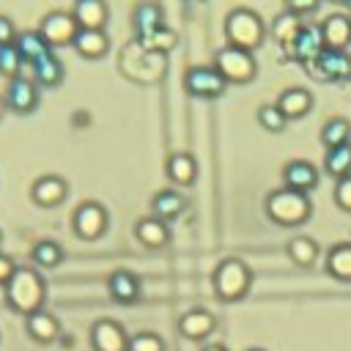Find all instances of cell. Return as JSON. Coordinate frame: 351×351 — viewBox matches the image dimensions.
Listing matches in <instances>:
<instances>
[{
	"label": "cell",
	"instance_id": "6da1fadb",
	"mask_svg": "<svg viewBox=\"0 0 351 351\" xmlns=\"http://www.w3.org/2000/svg\"><path fill=\"white\" fill-rule=\"evenodd\" d=\"M3 299L11 310L30 315V313L41 310L47 302V280L41 277V271L33 263H19L14 277L3 285Z\"/></svg>",
	"mask_w": 351,
	"mask_h": 351
},
{
	"label": "cell",
	"instance_id": "7a4b0ae2",
	"mask_svg": "<svg viewBox=\"0 0 351 351\" xmlns=\"http://www.w3.org/2000/svg\"><path fill=\"white\" fill-rule=\"evenodd\" d=\"M263 208H266V217L274 222V225H282V228H296V225H304L313 214V203L304 192H296V189H288V186H280V189H271L263 200Z\"/></svg>",
	"mask_w": 351,
	"mask_h": 351
},
{
	"label": "cell",
	"instance_id": "3957f363",
	"mask_svg": "<svg viewBox=\"0 0 351 351\" xmlns=\"http://www.w3.org/2000/svg\"><path fill=\"white\" fill-rule=\"evenodd\" d=\"M225 38H228V44H233L239 49L255 52L266 38V25L258 16V11H252L247 5H236L225 16Z\"/></svg>",
	"mask_w": 351,
	"mask_h": 351
},
{
	"label": "cell",
	"instance_id": "277c9868",
	"mask_svg": "<svg viewBox=\"0 0 351 351\" xmlns=\"http://www.w3.org/2000/svg\"><path fill=\"white\" fill-rule=\"evenodd\" d=\"M252 285V271L241 258H222L214 266L211 274V288L219 302H239L247 296Z\"/></svg>",
	"mask_w": 351,
	"mask_h": 351
},
{
	"label": "cell",
	"instance_id": "5b68a950",
	"mask_svg": "<svg viewBox=\"0 0 351 351\" xmlns=\"http://www.w3.org/2000/svg\"><path fill=\"white\" fill-rule=\"evenodd\" d=\"M214 66L217 71L225 77L228 85H247L255 80L258 74V63H255V55L247 52V49H239L233 44H225L214 52Z\"/></svg>",
	"mask_w": 351,
	"mask_h": 351
},
{
	"label": "cell",
	"instance_id": "8992f818",
	"mask_svg": "<svg viewBox=\"0 0 351 351\" xmlns=\"http://www.w3.org/2000/svg\"><path fill=\"white\" fill-rule=\"evenodd\" d=\"M107 225H110V214L99 200H82L71 211V230L85 241H93V239L104 236Z\"/></svg>",
	"mask_w": 351,
	"mask_h": 351
},
{
	"label": "cell",
	"instance_id": "52a82bcc",
	"mask_svg": "<svg viewBox=\"0 0 351 351\" xmlns=\"http://www.w3.org/2000/svg\"><path fill=\"white\" fill-rule=\"evenodd\" d=\"M184 88L189 96H197V99H219L228 90V82L217 71L214 63H206V66H189L186 69Z\"/></svg>",
	"mask_w": 351,
	"mask_h": 351
},
{
	"label": "cell",
	"instance_id": "ba28073f",
	"mask_svg": "<svg viewBox=\"0 0 351 351\" xmlns=\"http://www.w3.org/2000/svg\"><path fill=\"white\" fill-rule=\"evenodd\" d=\"M310 74L324 80V82H343V80H351V52L348 49H329L324 47L318 52L315 60L307 63Z\"/></svg>",
	"mask_w": 351,
	"mask_h": 351
},
{
	"label": "cell",
	"instance_id": "9c48e42d",
	"mask_svg": "<svg viewBox=\"0 0 351 351\" xmlns=\"http://www.w3.org/2000/svg\"><path fill=\"white\" fill-rule=\"evenodd\" d=\"M80 25L74 19L71 11H63V8H55L49 14L41 16V25H38V33L44 36V41L55 49V47H71L74 44V36H77Z\"/></svg>",
	"mask_w": 351,
	"mask_h": 351
},
{
	"label": "cell",
	"instance_id": "30bf717a",
	"mask_svg": "<svg viewBox=\"0 0 351 351\" xmlns=\"http://www.w3.org/2000/svg\"><path fill=\"white\" fill-rule=\"evenodd\" d=\"M129 332L121 321L104 315L90 324V348L93 351H129Z\"/></svg>",
	"mask_w": 351,
	"mask_h": 351
},
{
	"label": "cell",
	"instance_id": "8fae6325",
	"mask_svg": "<svg viewBox=\"0 0 351 351\" xmlns=\"http://www.w3.org/2000/svg\"><path fill=\"white\" fill-rule=\"evenodd\" d=\"M38 90H41V88L36 85V80H33V77H25V74H19V77L8 80L5 90H3L5 107H8L11 112L27 115V112H33V110L38 107Z\"/></svg>",
	"mask_w": 351,
	"mask_h": 351
},
{
	"label": "cell",
	"instance_id": "7c38bea8",
	"mask_svg": "<svg viewBox=\"0 0 351 351\" xmlns=\"http://www.w3.org/2000/svg\"><path fill=\"white\" fill-rule=\"evenodd\" d=\"M107 293L118 304H134L143 296V280L132 269H115L107 277Z\"/></svg>",
	"mask_w": 351,
	"mask_h": 351
},
{
	"label": "cell",
	"instance_id": "4fadbf2b",
	"mask_svg": "<svg viewBox=\"0 0 351 351\" xmlns=\"http://www.w3.org/2000/svg\"><path fill=\"white\" fill-rule=\"evenodd\" d=\"M66 195H69V181H66L63 176H55V173L38 176V178L33 181V186H30V197H33V203L41 206V208H55V206H60V203L66 200Z\"/></svg>",
	"mask_w": 351,
	"mask_h": 351
},
{
	"label": "cell",
	"instance_id": "5bb4252c",
	"mask_svg": "<svg viewBox=\"0 0 351 351\" xmlns=\"http://www.w3.org/2000/svg\"><path fill=\"white\" fill-rule=\"evenodd\" d=\"M217 329V315L206 307H192L178 315V335L186 340H206Z\"/></svg>",
	"mask_w": 351,
	"mask_h": 351
},
{
	"label": "cell",
	"instance_id": "9a60e30c",
	"mask_svg": "<svg viewBox=\"0 0 351 351\" xmlns=\"http://www.w3.org/2000/svg\"><path fill=\"white\" fill-rule=\"evenodd\" d=\"M324 49V38H321V27L318 25H302V30L291 38V44L285 47L288 58L299 60V63H310L318 58V52Z\"/></svg>",
	"mask_w": 351,
	"mask_h": 351
},
{
	"label": "cell",
	"instance_id": "2e32d148",
	"mask_svg": "<svg viewBox=\"0 0 351 351\" xmlns=\"http://www.w3.org/2000/svg\"><path fill=\"white\" fill-rule=\"evenodd\" d=\"M282 186L296 192H310L318 186V167L310 159H291L282 165Z\"/></svg>",
	"mask_w": 351,
	"mask_h": 351
},
{
	"label": "cell",
	"instance_id": "e0dca14e",
	"mask_svg": "<svg viewBox=\"0 0 351 351\" xmlns=\"http://www.w3.org/2000/svg\"><path fill=\"white\" fill-rule=\"evenodd\" d=\"M318 27H321L324 47H329V49H346L351 44V16L348 14L335 11V14L324 16V22Z\"/></svg>",
	"mask_w": 351,
	"mask_h": 351
},
{
	"label": "cell",
	"instance_id": "ac0fdd59",
	"mask_svg": "<svg viewBox=\"0 0 351 351\" xmlns=\"http://www.w3.org/2000/svg\"><path fill=\"white\" fill-rule=\"evenodd\" d=\"M71 14L80 30H104L110 22V8L104 0H77L71 5Z\"/></svg>",
	"mask_w": 351,
	"mask_h": 351
},
{
	"label": "cell",
	"instance_id": "d6986e66",
	"mask_svg": "<svg viewBox=\"0 0 351 351\" xmlns=\"http://www.w3.org/2000/svg\"><path fill=\"white\" fill-rule=\"evenodd\" d=\"M162 25H167V22H165V11H162L159 3L143 0V3H137V5L132 8V27H134V33H137V41L145 38V36H151V33L159 30Z\"/></svg>",
	"mask_w": 351,
	"mask_h": 351
},
{
	"label": "cell",
	"instance_id": "ffe728a7",
	"mask_svg": "<svg viewBox=\"0 0 351 351\" xmlns=\"http://www.w3.org/2000/svg\"><path fill=\"white\" fill-rule=\"evenodd\" d=\"M134 239L148 250H159V247H165L170 241V228H167V222H162L154 214L151 217H140L134 222Z\"/></svg>",
	"mask_w": 351,
	"mask_h": 351
},
{
	"label": "cell",
	"instance_id": "44dd1931",
	"mask_svg": "<svg viewBox=\"0 0 351 351\" xmlns=\"http://www.w3.org/2000/svg\"><path fill=\"white\" fill-rule=\"evenodd\" d=\"M25 329L36 343H52L60 335V321L55 313H49L47 307L25 315Z\"/></svg>",
	"mask_w": 351,
	"mask_h": 351
},
{
	"label": "cell",
	"instance_id": "7402d4cb",
	"mask_svg": "<svg viewBox=\"0 0 351 351\" xmlns=\"http://www.w3.org/2000/svg\"><path fill=\"white\" fill-rule=\"evenodd\" d=\"M313 93L307 90V88H299V85H293V88H285L280 96H277V107H280V112L288 118V121H293V118H302V115H307L310 110H313Z\"/></svg>",
	"mask_w": 351,
	"mask_h": 351
},
{
	"label": "cell",
	"instance_id": "603a6c76",
	"mask_svg": "<svg viewBox=\"0 0 351 351\" xmlns=\"http://www.w3.org/2000/svg\"><path fill=\"white\" fill-rule=\"evenodd\" d=\"M165 170H167V178H170L173 184L189 186V184H195V178H197V159H195L192 154H186V151H176V154L167 156Z\"/></svg>",
	"mask_w": 351,
	"mask_h": 351
},
{
	"label": "cell",
	"instance_id": "cb8c5ba5",
	"mask_svg": "<svg viewBox=\"0 0 351 351\" xmlns=\"http://www.w3.org/2000/svg\"><path fill=\"white\" fill-rule=\"evenodd\" d=\"M71 47L77 49V55L96 60L110 52V36H107V30H77Z\"/></svg>",
	"mask_w": 351,
	"mask_h": 351
},
{
	"label": "cell",
	"instance_id": "d4e9b609",
	"mask_svg": "<svg viewBox=\"0 0 351 351\" xmlns=\"http://www.w3.org/2000/svg\"><path fill=\"white\" fill-rule=\"evenodd\" d=\"M14 44H16L19 55H22V60L30 63V66H33L36 60H41V58H47V55L55 52V49L44 41V36L38 33V27H36V30H30V27H27V30H19V36H16Z\"/></svg>",
	"mask_w": 351,
	"mask_h": 351
},
{
	"label": "cell",
	"instance_id": "484cf974",
	"mask_svg": "<svg viewBox=\"0 0 351 351\" xmlns=\"http://www.w3.org/2000/svg\"><path fill=\"white\" fill-rule=\"evenodd\" d=\"M186 208V197L178 189H159L151 200V211L154 217H159L162 222H170L176 217H181Z\"/></svg>",
	"mask_w": 351,
	"mask_h": 351
},
{
	"label": "cell",
	"instance_id": "4316f807",
	"mask_svg": "<svg viewBox=\"0 0 351 351\" xmlns=\"http://www.w3.org/2000/svg\"><path fill=\"white\" fill-rule=\"evenodd\" d=\"M30 69H33V80H36L38 88H58L63 82V77H66V66L55 52L41 58V60H36Z\"/></svg>",
	"mask_w": 351,
	"mask_h": 351
},
{
	"label": "cell",
	"instance_id": "83f0119b",
	"mask_svg": "<svg viewBox=\"0 0 351 351\" xmlns=\"http://www.w3.org/2000/svg\"><path fill=\"white\" fill-rule=\"evenodd\" d=\"M321 145L329 151V148H340V145H348L351 140V121L343 118V115H332L326 118V123L321 126V134H318Z\"/></svg>",
	"mask_w": 351,
	"mask_h": 351
},
{
	"label": "cell",
	"instance_id": "f1b7e54d",
	"mask_svg": "<svg viewBox=\"0 0 351 351\" xmlns=\"http://www.w3.org/2000/svg\"><path fill=\"white\" fill-rule=\"evenodd\" d=\"M324 266H326V271H329L335 280L351 282V241H340V244L329 247Z\"/></svg>",
	"mask_w": 351,
	"mask_h": 351
},
{
	"label": "cell",
	"instance_id": "f546056e",
	"mask_svg": "<svg viewBox=\"0 0 351 351\" xmlns=\"http://www.w3.org/2000/svg\"><path fill=\"white\" fill-rule=\"evenodd\" d=\"M30 261L36 269H55L63 263V247L52 239H38L30 247Z\"/></svg>",
	"mask_w": 351,
	"mask_h": 351
},
{
	"label": "cell",
	"instance_id": "4dcf8cb0",
	"mask_svg": "<svg viewBox=\"0 0 351 351\" xmlns=\"http://www.w3.org/2000/svg\"><path fill=\"white\" fill-rule=\"evenodd\" d=\"M285 252H288V258L296 266H313L318 261V252L321 250H318V241L315 239H310V236H293V239H288Z\"/></svg>",
	"mask_w": 351,
	"mask_h": 351
},
{
	"label": "cell",
	"instance_id": "1f68e13d",
	"mask_svg": "<svg viewBox=\"0 0 351 351\" xmlns=\"http://www.w3.org/2000/svg\"><path fill=\"white\" fill-rule=\"evenodd\" d=\"M324 173H329L335 181L337 178H346L351 176V143L348 145H340V148H329L324 154Z\"/></svg>",
	"mask_w": 351,
	"mask_h": 351
},
{
	"label": "cell",
	"instance_id": "d6a6232c",
	"mask_svg": "<svg viewBox=\"0 0 351 351\" xmlns=\"http://www.w3.org/2000/svg\"><path fill=\"white\" fill-rule=\"evenodd\" d=\"M299 30H302V16L291 14L288 8H282V11L274 16V22H271V36H274L282 47H288L291 38H293Z\"/></svg>",
	"mask_w": 351,
	"mask_h": 351
},
{
	"label": "cell",
	"instance_id": "836d02e7",
	"mask_svg": "<svg viewBox=\"0 0 351 351\" xmlns=\"http://www.w3.org/2000/svg\"><path fill=\"white\" fill-rule=\"evenodd\" d=\"M176 44H178V33H176L170 25H162V27L154 30L151 36L140 38V47H145V49L154 52V55H165V52L173 49Z\"/></svg>",
	"mask_w": 351,
	"mask_h": 351
},
{
	"label": "cell",
	"instance_id": "e575fe53",
	"mask_svg": "<svg viewBox=\"0 0 351 351\" xmlns=\"http://www.w3.org/2000/svg\"><path fill=\"white\" fill-rule=\"evenodd\" d=\"M22 66H25V60H22L16 44H5V47H0V74H3L5 80L19 77V74H22Z\"/></svg>",
	"mask_w": 351,
	"mask_h": 351
},
{
	"label": "cell",
	"instance_id": "d590c367",
	"mask_svg": "<svg viewBox=\"0 0 351 351\" xmlns=\"http://www.w3.org/2000/svg\"><path fill=\"white\" fill-rule=\"evenodd\" d=\"M255 118H258V123H261L266 132H274V134L288 126V118L280 112L277 104H261L258 112H255Z\"/></svg>",
	"mask_w": 351,
	"mask_h": 351
},
{
	"label": "cell",
	"instance_id": "8d00e7d4",
	"mask_svg": "<svg viewBox=\"0 0 351 351\" xmlns=\"http://www.w3.org/2000/svg\"><path fill=\"white\" fill-rule=\"evenodd\" d=\"M129 351H165V340L154 329H143L129 337Z\"/></svg>",
	"mask_w": 351,
	"mask_h": 351
},
{
	"label": "cell",
	"instance_id": "74e56055",
	"mask_svg": "<svg viewBox=\"0 0 351 351\" xmlns=\"http://www.w3.org/2000/svg\"><path fill=\"white\" fill-rule=\"evenodd\" d=\"M332 197H335L337 208H343V211H348V214H351V176H346V178H337V181H335Z\"/></svg>",
	"mask_w": 351,
	"mask_h": 351
},
{
	"label": "cell",
	"instance_id": "f35d334b",
	"mask_svg": "<svg viewBox=\"0 0 351 351\" xmlns=\"http://www.w3.org/2000/svg\"><path fill=\"white\" fill-rule=\"evenodd\" d=\"M16 36H19V30H16L14 19H11V16H5V14H0V47L14 44V41H16Z\"/></svg>",
	"mask_w": 351,
	"mask_h": 351
},
{
	"label": "cell",
	"instance_id": "ab89813d",
	"mask_svg": "<svg viewBox=\"0 0 351 351\" xmlns=\"http://www.w3.org/2000/svg\"><path fill=\"white\" fill-rule=\"evenodd\" d=\"M16 261L11 258V255H5L3 250H0V285H5L11 277H14V271H16Z\"/></svg>",
	"mask_w": 351,
	"mask_h": 351
},
{
	"label": "cell",
	"instance_id": "60d3db41",
	"mask_svg": "<svg viewBox=\"0 0 351 351\" xmlns=\"http://www.w3.org/2000/svg\"><path fill=\"white\" fill-rule=\"evenodd\" d=\"M285 8H288L291 14H296V16H302V14H310V11H315V8H318V3H315V0H304V3L288 0V3H285Z\"/></svg>",
	"mask_w": 351,
	"mask_h": 351
},
{
	"label": "cell",
	"instance_id": "b9f144b4",
	"mask_svg": "<svg viewBox=\"0 0 351 351\" xmlns=\"http://www.w3.org/2000/svg\"><path fill=\"white\" fill-rule=\"evenodd\" d=\"M200 351H228L225 346H219V343H208V346H203Z\"/></svg>",
	"mask_w": 351,
	"mask_h": 351
},
{
	"label": "cell",
	"instance_id": "7bdbcfd3",
	"mask_svg": "<svg viewBox=\"0 0 351 351\" xmlns=\"http://www.w3.org/2000/svg\"><path fill=\"white\" fill-rule=\"evenodd\" d=\"M8 112V107H5V99H3V93H0V118Z\"/></svg>",
	"mask_w": 351,
	"mask_h": 351
},
{
	"label": "cell",
	"instance_id": "ee69618b",
	"mask_svg": "<svg viewBox=\"0 0 351 351\" xmlns=\"http://www.w3.org/2000/svg\"><path fill=\"white\" fill-rule=\"evenodd\" d=\"M346 8H348V16H351V0H348V3H346Z\"/></svg>",
	"mask_w": 351,
	"mask_h": 351
},
{
	"label": "cell",
	"instance_id": "f6af8a7d",
	"mask_svg": "<svg viewBox=\"0 0 351 351\" xmlns=\"http://www.w3.org/2000/svg\"><path fill=\"white\" fill-rule=\"evenodd\" d=\"M247 351H266V348H247Z\"/></svg>",
	"mask_w": 351,
	"mask_h": 351
},
{
	"label": "cell",
	"instance_id": "bcb514c9",
	"mask_svg": "<svg viewBox=\"0 0 351 351\" xmlns=\"http://www.w3.org/2000/svg\"><path fill=\"white\" fill-rule=\"evenodd\" d=\"M0 247H3V230H0Z\"/></svg>",
	"mask_w": 351,
	"mask_h": 351
}]
</instances>
